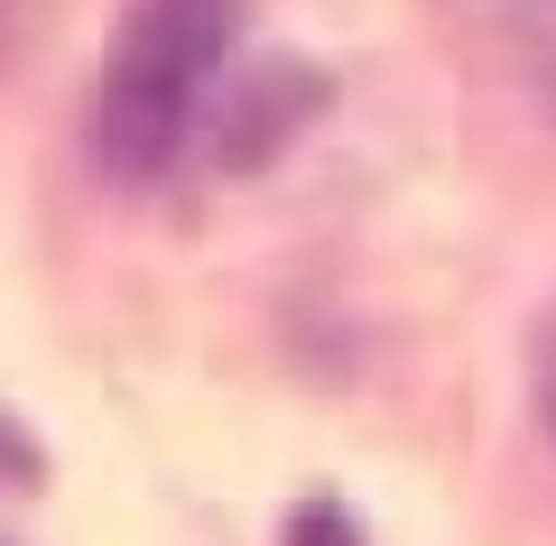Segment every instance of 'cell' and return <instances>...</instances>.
Segmentation results:
<instances>
[{"instance_id": "cell-4", "label": "cell", "mask_w": 556, "mask_h": 546, "mask_svg": "<svg viewBox=\"0 0 556 546\" xmlns=\"http://www.w3.org/2000/svg\"><path fill=\"white\" fill-rule=\"evenodd\" d=\"M0 38H10V0H0Z\"/></svg>"}, {"instance_id": "cell-2", "label": "cell", "mask_w": 556, "mask_h": 546, "mask_svg": "<svg viewBox=\"0 0 556 546\" xmlns=\"http://www.w3.org/2000/svg\"><path fill=\"white\" fill-rule=\"evenodd\" d=\"M473 20L492 28V47L519 65V84L556 120V0H473Z\"/></svg>"}, {"instance_id": "cell-1", "label": "cell", "mask_w": 556, "mask_h": 546, "mask_svg": "<svg viewBox=\"0 0 556 546\" xmlns=\"http://www.w3.org/2000/svg\"><path fill=\"white\" fill-rule=\"evenodd\" d=\"M232 28H241V0H130L112 65L93 84V157L121 186H149L177 167L204 93L223 84Z\"/></svg>"}, {"instance_id": "cell-3", "label": "cell", "mask_w": 556, "mask_h": 546, "mask_svg": "<svg viewBox=\"0 0 556 546\" xmlns=\"http://www.w3.org/2000/svg\"><path fill=\"white\" fill-rule=\"evenodd\" d=\"M529 390H538V417H547V435H556V306H547V325H538V343H529Z\"/></svg>"}]
</instances>
